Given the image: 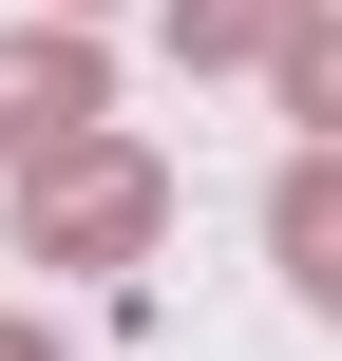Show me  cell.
<instances>
[{"label": "cell", "mask_w": 342, "mask_h": 361, "mask_svg": "<svg viewBox=\"0 0 342 361\" xmlns=\"http://www.w3.org/2000/svg\"><path fill=\"white\" fill-rule=\"evenodd\" d=\"M0 361H57V343H38V324H0Z\"/></svg>", "instance_id": "8992f818"}, {"label": "cell", "mask_w": 342, "mask_h": 361, "mask_svg": "<svg viewBox=\"0 0 342 361\" xmlns=\"http://www.w3.org/2000/svg\"><path fill=\"white\" fill-rule=\"evenodd\" d=\"M152 209H171V190H152V152H114V133H57V152L19 171V247H38V267H133Z\"/></svg>", "instance_id": "6da1fadb"}, {"label": "cell", "mask_w": 342, "mask_h": 361, "mask_svg": "<svg viewBox=\"0 0 342 361\" xmlns=\"http://www.w3.org/2000/svg\"><path fill=\"white\" fill-rule=\"evenodd\" d=\"M267 247H286V286H305V305L342 324V133L305 152V171H286V190H267Z\"/></svg>", "instance_id": "3957f363"}, {"label": "cell", "mask_w": 342, "mask_h": 361, "mask_svg": "<svg viewBox=\"0 0 342 361\" xmlns=\"http://www.w3.org/2000/svg\"><path fill=\"white\" fill-rule=\"evenodd\" d=\"M286 19H305V0H171V38H190V57H267Z\"/></svg>", "instance_id": "5b68a950"}, {"label": "cell", "mask_w": 342, "mask_h": 361, "mask_svg": "<svg viewBox=\"0 0 342 361\" xmlns=\"http://www.w3.org/2000/svg\"><path fill=\"white\" fill-rule=\"evenodd\" d=\"M114 114V76H95V38L76 19H38V38H0V171H38L57 133H95Z\"/></svg>", "instance_id": "7a4b0ae2"}, {"label": "cell", "mask_w": 342, "mask_h": 361, "mask_svg": "<svg viewBox=\"0 0 342 361\" xmlns=\"http://www.w3.org/2000/svg\"><path fill=\"white\" fill-rule=\"evenodd\" d=\"M267 57H286V95H305V114H324V133H342V0H305V19L267 38Z\"/></svg>", "instance_id": "277c9868"}]
</instances>
